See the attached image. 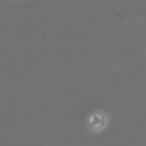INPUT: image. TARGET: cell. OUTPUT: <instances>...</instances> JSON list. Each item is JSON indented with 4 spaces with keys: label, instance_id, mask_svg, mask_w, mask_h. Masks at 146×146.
<instances>
[]
</instances>
